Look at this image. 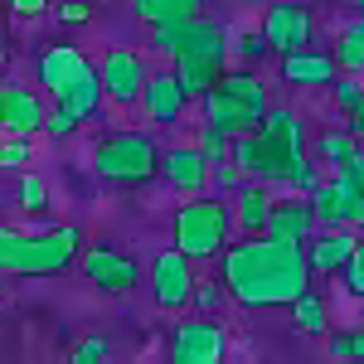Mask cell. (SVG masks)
<instances>
[{
  "label": "cell",
  "instance_id": "cell-1",
  "mask_svg": "<svg viewBox=\"0 0 364 364\" xmlns=\"http://www.w3.org/2000/svg\"><path fill=\"white\" fill-rule=\"evenodd\" d=\"M219 272H224V291L238 306H291L311 287L306 248L296 243H277L267 233H252L243 243H224L219 252Z\"/></svg>",
  "mask_w": 364,
  "mask_h": 364
},
{
  "label": "cell",
  "instance_id": "cell-2",
  "mask_svg": "<svg viewBox=\"0 0 364 364\" xmlns=\"http://www.w3.org/2000/svg\"><path fill=\"white\" fill-rule=\"evenodd\" d=\"M228 161L262 185H291L296 195H311L321 185V161L306 156V122L287 107H267L257 127L238 132L228 141Z\"/></svg>",
  "mask_w": 364,
  "mask_h": 364
},
{
  "label": "cell",
  "instance_id": "cell-3",
  "mask_svg": "<svg viewBox=\"0 0 364 364\" xmlns=\"http://www.w3.org/2000/svg\"><path fill=\"white\" fill-rule=\"evenodd\" d=\"M78 243H83L78 224H58V228H44V233L10 228L0 238V272L5 277H58L78 262Z\"/></svg>",
  "mask_w": 364,
  "mask_h": 364
},
{
  "label": "cell",
  "instance_id": "cell-4",
  "mask_svg": "<svg viewBox=\"0 0 364 364\" xmlns=\"http://www.w3.org/2000/svg\"><path fill=\"white\" fill-rule=\"evenodd\" d=\"M34 78H39V87L54 97L58 107H73L83 122L102 107L97 68L87 63V54L78 44H44L39 58H34Z\"/></svg>",
  "mask_w": 364,
  "mask_h": 364
},
{
  "label": "cell",
  "instance_id": "cell-5",
  "mask_svg": "<svg viewBox=\"0 0 364 364\" xmlns=\"http://www.w3.org/2000/svg\"><path fill=\"white\" fill-rule=\"evenodd\" d=\"M224 58H228V34H224V25H219V20H204V15H195L190 39L175 49V58H170V73H175L180 92L199 102L209 87L224 78Z\"/></svg>",
  "mask_w": 364,
  "mask_h": 364
},
{
  "label": "cell",
  "instance_id": "cell-6",
  "mask_svg": "<svg viewBox=\"0 0 364 364\" xmlns=\"http://www.w3.org/2000/svg\"><path fill=\"white\" fill-rule=\"evenodd\" d=\"M199 107H204V122H214L219 132L238 136V132H248V127L262 122V112H267V83L257 73H248V68H233V73L224 68V78L199 97Z\"/></svg>",
  "mask_w": 364,
  "mask_h": 364
},
{
  "label": "cell",
  "instance_id": "cell-7",
  "mask_svg": "<svg viewBox=\"0 0 364 364\" xmlns=\"http://www.w3.org/2000/svg\"><path fill=\"white\" fill-rule=\"evenodd\" d=\"M170 238H175V248L185 252L190 262L219 257L224 243H228V204L219 195H214V199L190 195V204H180V209H175Z\"/></svg>",
  "mask_w": 364,
  "mask_h": 364
},
{
  "label": "cell",
  "instance_id": "cell-8",
  "mask_svg": "<svg viewBox=\"0 0 364 364\" xmlns=\"http://www.w3.org/2000/svg\"><path fill=\"white\" fill-rule=\"evenodd\" d=\"M156 166H161V151L146 132H112L92 146V170L112 185H146L156 180Z\"/></svg>",
  "mask_w": 364,
  "mask_h": 364
},
{
  "label": "cell",
  "instance_id": "cell-9",
  "mask_svg": "<svg viewBox=\"0 0 364 364\" xmlns=\"http://www.w3.org/2000/svg\"><path fill=\"white\" fill-rule=\"evenodd\" d=\"M78 267H83V277L97 287V291H132L141 282V267L132 252H122L117 243H92V248H78Z\"/></svg>",
  "mask_w": 364,
  "mask_h": 364
},
{
  "label": "cell",
  "instance_id": "cell-10",
  "mask_svg": "<svg viewBox=\"0 0 364 364\" xmlns=\"http://www.w3.org/2000/svg\"><path fill=\"white\" fill-rule=\"evenodd\" d=\"M166 350H170V360H180V364H219L228 355V336L219 321L199 316V321H180L170 331Z\"/></svg>",
  "mask_w": 364,
  "mask_h": 364
},
{
  "label": "cell",
  "instance_id": "cell-11",
  "mask_svg": "<svg viewBox=\"0 0 364 364\" xmlns=\"http://www.w3.org/2000/svg\"><path fill=\"white\" fill-rule=\"evenodd\" d=\"M190 291H195V262L180 248H161L151 262V296L161 311H185L190 306Z\"/></svg>",
  "mask_w": 364,
  "mask_h": 364
},
{
  "label": "cell",
  "instance_id": "cell-12",
  "mask_svg": "<svg viewBox=\"0 0 364 364\" xmlns=\"http://www.w3.org/2000/svg\"><path fill=\"white\" fill-rule=\"evenodd\" d=\"M97 83H102V97L107 102L136 107L141 87H146V58L136 49H107L102 54V68H97Z\"/></svg>",
  "mask_w": 364,
  "mask_h": 364
},
{
  "label": "cell",
  "instance_id": "cell-13",
  "mask_svg": "<svg viewBox=\"0 0 364 364\" xmlns=\"http://www.w3.org/2000/svg\"><path fill=\"white\" fill-rule=\"evenodd\" d=\"M311 34H316L311 5L277 0V5L262 15V39H267V54H291V49H306Z\"/></svg>",
  "mask_w": 364,
  "mask_h": 364
},
{
  "label": "cell",
  "instance_id": "cell-14",
  "mask_svg": "<svg viewBox=\"0 0 364 364\" xmlns=\"http://www.w3.org/2000/svg\"><path fill=\"white\" fill-rule=\"evenodd\" d=\"M44 97L39 87H25V83H0V132L5 136H34L44 132Z\"/></svg>",
  "mask_w": 364,
  "mask_h": 364
},
{
  "label": "cell",
  "instance_id": "cell-15",
  "mask_svg": "<svg viewBox=\"0 0 364 364\" xmlns=\"http://www.w3.org/2000/svg\"><path fill=\"white\" fill-rule=\"evenodd\" d=\"M156 175L166 180L175 195H204L209 190V161L199 156L195 146H170V151H161Z\"/></svg>",
  "mask_w": 364,
  "mask_h": 364
},
{
  "label": "cell",
  "instance_id": "cell-16",
  "mask_svg": "<svg viewBox=\"0 0 364 364\" xmlns=\"http://www.w3.org/2000/svg\"><path fill=\"white\" fill-rule=\"evenodd\" d=\"M262 233H267V238H277V243H296V248H306L311 233H316V214H311L306 195H296V199H272Z\"/></svg>",
  "mask_w": 364,
  "mask_h": 364
},
{
  "label": "cell",
  "instance_id": "cell-17",
  "mask_svg": "<svg viewBox=\"0 0 364 364\" xmlns=\"http://www.w3.org/2000/svg\"><path fill=\"white\" fill-rule=\"evenodd\" d=\"M350 252H355V228H321V233H311V243H306L311 277H336Z\"/></svg>",
  "mask_w": 364,
  "mask_h": 364
},
{
  "label": "cell",
  "instance_id": "cell-18",
  "mask_svg": "<svg viewBox=\"0 0 364 364\" xmlns=\"http://www.w3.org/2000/svg\"><path fill=\"white\" fill-rule=\"evenodd\" d=\"M185 92L175 83V73H146V87H141V112L151 117L156 127H170L185 117Z\"/></svg>",
  "mask_w": 364,
  "mask_h": 364
},
{
  "label": "cell",
  "instance_id": "cell-19",
  "mask_svg": "<svg viewBox=\"0 0 364 364\" xmlns=\"http://www.w3.org/2000/svg\"><path fill=\"white\" fill-rule=\"evenodd\" d=\"M282 78L296 83V87H321V83L336 78V58L331 54H311V44L306 49H291V54H282Z\"/></svg>",
  "mask_w": 364,
  "mask_h": 364
},
{
  "label": "cell",
  "instance_id": "cell-20",
  "mask_svg": "<svg viewBox=\"0 0 364 364\" xmlns=\"http://www.w3.org/2000/svg\"><path fill=\"white\" fill-rule=\"evenodd\" d=\"M267 209H272V195H267V185L257 180V185H243V190H233L228 219L238 224V233H243V238H252V233H262V224H267Z\"/></svg>",
  "mask_w": 364,
  "mask_h": 364
},
{
  "label": "cell",
  "instance_id": "cell-21",
  "mask_svg": "<svg viewBox=\"0 0 364 364\" xmlns=\"http://www.w3.org/2000/svg\"><path fill=\"white\" fill-rule=\"evenodd\" d=\"M190 29H195V15L175 10V15H166V20H156V25H151V49H156L161 58H175V49L190 39Z\"/></svg>",
  "mask_w": 364,
  "mask_h": 364
},
{
  "label": "cell",
  "instance_id": "cell-22",
  "mask_svg": "<svg viewBox=\"0 0 364 364\" xmlns=\"http://www.w3.org/2000/svg\"><path fill=\"white\" fill-rule=\"evenodd\" d=\"M331 58H336V73H355V78L364 73V15L340 29L336 54H331Z\"/></svg>",
  "mask_w": 364,
  "mask_h": 364
},
{
  "label": "cell",
  "instance_id": "cell-23",
  "mask_svg": "<svg viewBox=\"0 0 364 364\" xmlns=\"http://www.w3.org/2000/svg\"><path fill=\"white\" fill-rule=\"evenodd\" d=\"M291 321H296V331H301V336H326V331H331L326 301H321L311 287L301 291V296H296V301H291Z\"/></svg>",
  "mask_w": 364,
  "mask_h": 364
},
{
  "label": "cell",
  "instance_id": "cell-24",
  "mask_svg": "<svg viewBox=\"0 0 364 364\" xmlns=\"http://www.w3.org/2000/svg\"><path fill=\"white\" fill-rule=\"evenodd\" d=\"M360 146V136L355 132H321V141H316V161H321V170H336V166H345L350 161V151Z\"/></svg>",
  "mask_w": 364,
  "mask_h": 364
},
{
  "label": "cell",
  "instance_id": "cell-25",
  "mask_svg": "<svg viewBox=\"0 0 364 364\" xmlns=\"http://www.w3.org/2000/svg\"><path fill=\"white\" fill-rule=\"evenodd\" d=\"M15 204L25 209V214H49V185H44V175H34V170H20V180H15Z\"/></svg>",
  "mask_w": 364,
  "mask_h": 364
},
{
  "label": "cell",
  "instance_id": "cell-26",
  "mask_svg": "<svg viewBox=\"0 0 364 364\" xmlns=\"http://www.w3.org/2000/svg\"><path fill=\"white\" fill-rule=\"evenodd\" d=\"M209 185H214V195L224 199V195H233V190H243V185H248V170L243 166H233V161H214V166H209Z\"/></svg>",
  "mask_w": 364,
  "mask_h": 364
},
{
  "label": "cell",
  "instance_id": "cell-27",
  "mask_svg": "<svg viewBox=\"0 0 364 364\" xmlns=\"http://www.w3.org/2000/svg\"><path fill=\"white\" fill-rule=\"evenodd\" d=\"M34 161V136H5L0 141V170H20Z\"/></svg>",
  "mask_w": 364,
  "mask_h": 364
},
{
  "label": "cell",
  "instance_id": "cell-28",
  "mask_svg": "<svg viewBox=\"0 0 364 364\" xmlns=\"http://www.w3.org/2000/svg\"><path fill=\"white\" fill-rule=\"evenodd\" d=\"M228 132H219V127H214V122H204V127H199V141H195V151L199 156H204V161H209V166H214V161H224L228 156Z\"/></svg>",
  "mask_w": 364,
  "mask_h": 364
},
{
  "label": "cell",
  "instance_id": "cell-29",
  "mask_svg": "<svg viewBox=\"0 0 364 364\" xmlns=\"http://www.w3.org/2000/svg\"><path fill=\"white\" fill-rule=\"evenodd\" d=\"M78 127H83V117L73 112V107H58L54 102V112H44V132H49V136H73V132H78Z\"/></svg>",
  "mask_w": 364,
  "mask_h": 364
},
{
  "label": "cell",
  "instance_id": "cell-30",
  "mask_svg": "<svg viewBox=\"0 0 364 364\" xmlns=\"http://www.w3.org/2000/svg\"><path fill=\"white\" fill-rule=\"evenodd\" d=\"M107 355H112L107 336H87V340H78V345L68 350V360H73V364H102Z\"/></svg>",
  "mask_w": 364,
  "mask_h": 364
},
{
  "label": "cell",
  "instance_id": "cell-31",
  "mask_svg": "<svg viewBox=\"0 0 364 364\" xmlns=\"http://www.w3.org/2000/svg\"><path fill=\"white\" fill-rule=\"evenodd\" d=\"M340 272H345V287H350L355 296H364V238H355V252L345 257Z\"/></svg>",
  "mask_w": 364,
  "mask_h": 364
},
{
  "label": "cell",
  "instance_id": "cell-32",
  "mask_svg": "<svg viewBox=\"0 0 364 364\" xmlns=\"http://www.w3.org/2000/svg\"><path fill=\"white\" fill-rule=\"evenodd\" d=\"M180 5L175 0H132V15H136L141 25H156V20H166V15H175Z\"/></svg>",
  "mask_w": 364,
  "mask_h": 364
},
{
  "label": "cell",
  "instance_id": "cell-33",
  "mask_svg": "<svg viewBox=\"0 0 364 364\" xmlns=\"http://www.w3.org/2000/svg\"><path fill=\"white\" fill-rule=\"evenodd\" d=\"M326 350H331V360H364V331L360 336H331Z\"/></svg>",
  "mask_w": 364,
  "mask_h": 364
},
{
  "label": "cell",
  "instance_id": "cell-34",
  "mask_svg": "<svg viewBox=\"0 0 364 364\" xmlns=\"http://www.w3.org/2000/svg\"><path fill=\"white\" fill-rule=\"evenodd\" d=\"M331 83H336V102H340V107H345V112H350V107H355V102H360L364 83H360V78H355V73H336V78H331Z\"/></svg>",
  "mask_w": 364,
  "mask_h": 364
},
{
  "label": "cell",
  "instance_id": "cell-35",
  "mask_svg": "<svg viewBox=\"0 0 364 364\" xmlns=\"http://www.w3.org/2000/svg\"><path fill=\"white\" fill-rule=\"evenodd\" d=\"M190 301H195V306L209 316V311H219V301H224V287H214V282H199V277H195V291H190Z\"/></svg>",
  "mask_w": 364,
  "mask_h": 364
},
{
  "label": "cell",
  "instance_id": "cell-36",
  "mask_svg": "<svg viewBox=\"0 0 364 364\" xmlns=\"http://www.w3.org/2000/svg\"><path fill=\"white\" fill-rule=\"evenodd\" d=\"M54 15L63 20V25H87V20H92V10H87V0H63V5H58Z\"/></svg>",
  "mask_w": 364,
  "mask_h": 364
},
{
  "label": "cell",
  "instance_id": "cell-37",
  "mask_svg": "<svg viewBox=\"0 0 364 364\" xmlns=\"http://www.w3.org/2000/svg\"><path fill=\"white\" fill-rule=\"evenodd\" d=\"M238 54L248 58V63L267 54V39H262V29H248V34H238Z\"/></svg>",
  "mask_w": 364,
  "mask_h": 364
},
{
  "label": "cell",
  "instance_id": "cell-38",
  "mask_svg": "<svg viewBox=\"0 0 364 364\" xmlns=\"http://www.w3.org/2000/svg\"><path fill=\"white\" fill-rule=\"evenodd\" d=\"M345 175H350V180H355V190H360V204H364V151L360 146H355V151H350V161H345Z\"/></svg>",
  "mask_w": 364,
  "mask_h": 364
},
{
  "label": "cell",
  "instance_id": "cell-39",
  "mask_svg": "<svg viewBox=\"0 0 364 364\" xmlns=\"http://www.w3.org/2000/svg\"><path fill=\"white\" fill-rule=\"evenodd\" d=\"M10 10L20 20H39V15H49V0H10Z\"/></svg>",
  "mask_w": 364,
  "mask_h": 364
},
{
  "label": "cell",
  "instance_id": "cell-40",
  "mask_svg": "<svg viewBox=\"0 0 364 364\" xmlns=\"http://www.w3.org/2000/svg\"><path fill=\"white\" fill-rule=\"evenodd\" d=\"M350 132H355V136H364V92H360V102L350 107Z\"/></svg>",
  "mask_w": 364,
  "mask_h": 364
},
{
  "label": "cell",
  "instance_id": "cell-41",
  "mask_svg": "<svg viewBox=\"0 0 364 364\" xmlns=\"http://www.w3.org/2000/svg\"><path fill=\"white\" fill-rule=\"evenodd\" d=\"M175 5H180L185 15H199V10H204V0H175Z\"/></svg>",
  "mask_w": 364,
  "mask_h": 364
},
{
  "label": "cell",
  "instance_id": "cell-42",
  "mask_svg": "<svg viewBox=\"0 0 364 364\" xmlns=\"http://www.w3.org/2000/svg\"><path fill=\"white\" fill-rule=\"evenodd\" d=\"M5 63H10V54H5V49H0V73H5Z\"/></svg>",
  "mask_w": 364,
  "mask_h": 364
},
{
  "label": "cell",
  "instance_id": "cell-43",
  "mask_svg": "<svg viewBox=\"0 0 364 364\" xmlns=\"http://www.w3.org/2000/svg\"><path fill=\"white\" fill-rule=\"evenodd\" d=\"M5 233H10V224H0V238H5Z\"/></svg>",
  "mask_w": 364,
  "mask_h": 364
},
{
  "label": "cell",
  "instance_id": "cell-44",
  "mask_svg": "<svg viewBox=\"0 0 364 364\" xmlns=\"http://www.w3.org/2000/svg\"><path fill=\"white\" fill-rule=\"evenodd\" d=\"M355 5H360V10H364V0H355Z\"/></svg>",
  "mask_w": 364,
  "mask_h": 364
},
{
  "label": "cell",
  "instance_id": "cell-45",
  "mask_svg": "<svg viewBox=\"0 0 364 364\" xmlns=\"http://www.w3.org/2000/svg\"><path fill=\"white\" fill-rule=\"evenodd\" d=\"M0 306H5V301H0Z\"/></svg>",
  "mask_w": 364,
  "mask_h": 364
}]
</instances>
